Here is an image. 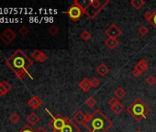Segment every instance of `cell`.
<instances>
[{
  "mask_svg": "<svg viewBox=\"0 0 156 132\" xmlns=\"http://www.w3.org/2000/svg\"><path fill=\"white\" fill-rule=\"evenodd\" d=\"M119 101L116 98V97H112L111 99H109L108 100V105L110 106V107H113V106H115L117 103H118Z\"/></svg>",
  "mask_w": 156,
  "mask_h": 132,
  "instance_id": "obj_31",
  "label": "cell"
},
{
  "mask_svg": "<svg viewBox=\"0 0 156 132\" xmlns=\"http://www.w3.org/2000/svg\"><path fill=\"white\" fill-rule=\"evenodd\" d=\"M9 119H10V121L12 122V123L17 124V122L20 120V116L18 114H17V113H13V114L10 116V117H9Z\"/></svg>",
  "mask_w": 156,
  "mask_h": 132,
  "instance_id": "obj_22",
  "label": "cell"
},
{
  "mask_svg": "<svg viewBox=\"0 0 156 132\" xmlns=\"http://www.w3.org/2000/svg\"><path fill=\"white\" fill-rule=\"evenodd\" d=\"M62 13L67 14L72 21L76 22L82 17V16L85 14V8L79 3V1L75 0V1L73 2V4L69 7L67 10L62 12Z\"/></svg>",
  "mask_w": 156,
  "mask_h": 132,
  "instance_id": "obj_6",
  "label": "cell"
},
{
  "mask_svg": "<svg viewBox=\"0 0 156 132\" xmlns=\"http://www.w3.org/2000/svg\"><path fill=\"white\" fill-rule=\"evenodd\" d=\"M152 17H153V12L152 11H147L144 14V18L149 22H151V20H152Z\"/></svg>",
  "mask_w": 156,
  "mask_h": 132,
  "instance_id": "obj_27",
  "label": "cell"
},
{
  "mask_svg": "<svg viewBox=\"0 0 156 132\" xmlns=\"http://www.w3.org/2000/svg\"><path fill=\"white\" fill-rule=\"evenodd\" d=\"M96 72H97V73L99 75V76L104 77L109 73V69H108V67L105 63H100L97 67L96 68Z\"/></svg>",
  "mask_w": 156,
  "mask_h": 132,
  "instance_id": "obj_12",
  "label": "cell"
},
{
  "mask_svg": "<svg viewBox=\"0 0 156 132\" xmlns=\"http://www.w3.org/2000/svg\"><path fill=\"white\" fill-rule=\"evenodd\" d=\"M155 29H156V10L153 12V17H152V20H151V22H150Z\"/></svg>",
  "mask_w": 156,
  "mask_h": 132,
  "instance_id": "obj_33",
  "label": "cell"
},
{
  "mask_svg": "<svg viewBox=\"0 0 156 132\" xmlns=\"http://www.w3.org/2000/svg\"><path fill=\"white\" fill-rule=\"evenodd\" d=\"M119 44L118 39H111V38H108L107 40L105 41V45L107 47L109 50H114L116 49V47Z\"/></svg>",
  "mask_w": 156,
  "mask_h": 132,
  "instance_id": "obj_15",
  "label": "cell"
},
{
  "mask_svg": "<svg viewBox=\"0 0 156 132\" xmlns=\"http://www.w3.org/2000/svg\"><path fill=\"white\" fill-rule=\"evenodd\" d=\"M97 100L93 96H90L89 98L86 100V106L89 108H93L97 105Z\"/></svg>",
  "mask_w": 156,
  "mask_h": 132,
  "instance_id": "obj_20",
  "label": "cell"
},
{
  "mask_svg": "<svg viewBox=\"0 0 156 132\" xmlns=\"http://www.w3.org/2000/svg\"><path fill=\"white\" fill-rule=\"evenodd\" d=\"M16 38H17V34L15 33L14 30L9 29V28L8 29H6L4 31L1 32V34H0V40L7 45L10 44Z\"/></svg>",
  "mask_w": 156,
  "mask_h": 132,
  "instance_id": "obj_7",
  "label": "cell"
},
{
  "mask_svg": "<svg viewBox=\"0 0 156 132\" xmlns=\"http://www.w3.org/2000/svg\"><path fill=\"white\" fill-rule=\"evenodd\" d=\"M27 121L29 122L30 125H36L40 121V117L36 114V113L32 112L27 117Z\"/></svg>",
  "mask_w": 156,
  "mask_h": 132,
  "instance_id": "obj_16",
  "label": "cell"
},
{
  "mask_svg": "<svg viewBox=\"0 0 156 132\" xmlns=\"http://www.w3.org/2000/svg\"><path fill=\"white\" fill-rule=\"evenodd\" d=\"M72 118H73V121L77 123L78 125H83L86 119V114H84V113L82 112V110H78L76 113H75V114L73 115Z\"/></svg>",
  "mask_w": 156,
  "mask_h": 132,
  "instance_id": "obj_11",
  "label": "cell"
},
{
  "mask_svg": "<svg viewBox=\"0 0 156 132\" xmlns=\"http://www.w3.org/2000/svg\"><path fill=\"white\" fill-rule=\"evenodd\" d=\"M136 132H141V131H140V130H137Z\"/></svg>",
  "mask_w": 156,
  "mask_h": 132,
  "instance_id": "obj_36",
  "label": "cell"
},
{
  "mask_svg": "<svg viewBox=\"0 0 156 132\" xmlns=\"http://www.w3.org/2000/svg\"><path fill=\"white\" fill-rule=\"evenodd\" d=\"M42 104H43V102H42V100L38 96H32L30 100H29V102H28V105H29V107L31 108V109H38L39 107H41V106H42Z\"/></svg>",
  "mask_w": 156,
  "mask_h": 132,
  "instance_id": "obj_10",
  "label": "cell"
},
{
  "mask_svg": "<svg viewBox=\"0 0 156 132\" xmlns=\"http://www.w3.org/2000/svg\"><path fill=\"white\" fill-rule=\"evenodd\" d=\"M155 83H156V77H154L153 75H149V76L146 78V83L148 84V86H152L153 84H155Z\"/></svg>",
  "mask_w": 156,
  "mask_h": 132,
  "instance_id": "obj_23",
  "label": "cell"
},
{
  "mask_svg": "<svg viewBox=\"0 0 156 132\" xmlns=\"http://www.w3.org/2000/svg\"><path fill=\"white\" fill-rule=\"evenodd\" d=\"M46 112L52 117V120L49 122V126L53 132H80V128L66 117H63L61 114L52 116V113L46 108Z\"/></svg>",
  "mask_w": 156,
  "mask_h": 132,
  "instance_id": "obj_3",
  "label": "cell"
},
{
  "mask_svg": "<svg viewBox=\"0 0 156 132\" xmlns=\"http://www.w3.org/2000/svg\"><path fill=\"white\" fill-rule=\"evenodd\" d=\"M29 29H28L27 27H25V26H23V27H21L20 29V33L21 34V35H23V36H25V35H27L28 33H29Z\"/></svg>",
  "mask_w": 156,
  "mask_h": 132,
  "instance_id": "obj_30",
  "label": "cell"
},
{
  "mask_svg": "<svg viewBox=\"0 0 156 132\" xmlns=\"http://www.w3.org/2000/svg\"><path fill=\"white\" fill-rule=\"evenodd\" d=\"M18 132H35L30 125H25Z\"/></svg>",
  "mask_w": 156,
  "mask_h": 132,
  "instance_id": "obj_28",
  "label": "cell"
},
{
  "mask_svg": "<svg viewBox=\"0 0 156 132\" xmlns=\"http://www.w3.org/2000/svg\"><path fill=\"white\" fill-rule=\"evenodd\" d=\"M108 4L109 0H107L106 2L103 3L99 1V0H90L88 3H86V6L84 7L85 15H86L91 20H93Z\"/></svg>",
  "mask_w": 156,
  "mask_h": 132,
  "instance_id": "obj_5",
  "label": "cell"
},
{
  "mask_svg": "<svg viewBox=\"0 0 156 132\" xmlns=\"http://www.w3.org/2000/svg\"><path fill=\"white\" fill-rule=\"evenodd\" d=\"M83 125L89 132H107L113 126V123L100 109H97L92 114H86V119Z\"/></svg>",
  "mask_w": 156,
  "mask_h": 132,
  "instance_id": "obj_2",
  "label": "cell"
},
{
  "mask_svg": "<svg viewBox=\"0 0 156 132\" xmlns=\"http://www.w3.org/2000/svg\"><path fill=\"white\" fill-rule=\"evenodd\" d=\"M135 69H137L138 71H139L141 74L146 72V70L148 69V62H147L145 60H141L139 62H138L136 65H135Z\"/></svg>",
  "mask_w": 156,
  "mask_h": 132,
  "instance_id": "obj_13",
  "label": "cell"
},
{
  "mask_svg": "<svg viewBox=\"0 0 156 132\" xmlns=\"http://www.w3.org/2000/svg\"><path fill=\"white\" fill-rule=\"evenodd\" d=\"M32 64V60L28 57V55L22 50H17L6 61V65L13 71L16 76L20 80H23L26 75H28L30 79H33L29 73V69Z\"/></svg>",
  "mask_w": 156,
  "mask_h": 132,
  "instance_id": "obj_1",
  "label": "cell"
},
{
  "mask_svg": "<svg viewBox=\"0 0 156 132\" xmlns=\"http://www.w3.org/2000/svg\"><path fill=\"white\" fill-rule=\"evenodd\" d=\"M131 5L136 10H139V9H141L145 5V1L144 0H131Z\"/></svg>",
  "mask_w": 156,
  "mask_h": 132,
  "instance_id": "obj_18",
  "label": "cell"
},
{
  "mask_svg": "<svg viewBox=\"0 0 156 132\" xmlns=\"http://www.w3.org/2000/svg\"><path fill=\"white\" fill-rule=\"evenodd\" d=\"M1 83L2 86L5 87V89H6L7 92H9V91L11 90V86H10V84H9L7 81H5V80H4V81H2L1 83Z\"/></svg>",
  "mask_w": 156,
  "mask_h": 132,
  "instance_id": "obj_29",
  "label": "cell"
},
{
  "mask_svg": "<svg viewBox=\"0 0 156 132\" xmlns=\"http://www.w3.org/2000/svg\"><path fill=\"white\" fill-rule=\"evenodd\" d=\"M150 111H151L150 107L141 98H136L127 108V112L136 121H141L142 119H145L147 115L150 113Z\"/></svg>",
  "mask_w": 156,
  "mask_h": 132,
  "instance_id": "obj_4",
  "label": "cell"
},
{
  "mask_svg": "<svg viewBox=\"0 0 156 132\" xmlns=\"http://www.w3.org/2000/svg\"><path fill=\"white\" fill-rule=\"evenodd\" d=\"M141 73L139 72V71H138L137 69H133V71H132V75H133V76L134 77H139V76H141Z\"/></svg>",
  "mask_w": 156,
  "mask_h": 132,
  "instance_id": "obj_34",
  "label": "cell"
},
{
  "mask_svg": "<svg viewBox=\"0 0 156 132\" xmlns=\"http://www.w3.org/2000/svg\"><path fill=\"white\" fill-rule=\"evenodd\" d=\"M31 59H33L36 62H44L48 59V57H47V55L44 52H42L41 51L35 50L31 52Z\"/></svg>",
  "mask_w": 156,
  "mask_h": 132,
  "instance_id": "obj_9",
  "label": "cell"
},
{
  "mask_svg": "<svg viewBox=\"0 0 156 132\" xmlns=\"http://www.w3.org/2000/svg\"><path fill=\"white\" fill-rule=\"evenodd\" d=\"M80 38L85 41H87L91 39V33L87 30H84L80 34Z\"/></svg>",
  "mask_w": 156,
  "mask_h": 132,
  "instance_id": "obj_21",
  "label": "cell"
},
{
  "mask_svg": "<svg viewBox=\"0 0 156 132\" xmlns=\"http://www.w3.org/2000/svg\"><path fill=\"white\" fill-rule=\"evenodd\" d=\"M48 31H49V33H50L51 35L55 36L56 34H58V32H59V29H58V28H57L56 26H52V27L49 28Z\"/></svg>",
  "mask_w": 156,
  "mask_h": 132,
  "instance_id": "obj_25",
  "label": "cell"
},
{
  "mask_svg": "<svg viewBox=\"0 0 156 132\" xmlns=\"http://www.w3.org/2000/svg\"><path fill=\"white\" fill-rule=\"evenodd\" d=\"M90 84H91V87H97L100 84V81L97 77H93L90 80Z\"/></svg>",
  "mask_w": 156,
  "mask_h": 132,
  "instance_id": "obj_26",
  "label": "cell"
},
{
  "mask_svg": "<svg viewBox=\"0 0 156 132\" xmlns=\"http://www.w3.org/2000/svg\"><path fill=\"white\" fill-rule=\"evenodd\" d=\"M7 93H8V92L5 89V87L2 86L1 83H0V97H2V96H6Z\"/></svg>",
  "mask_w": 156,
  "mask_h": 132,
  "instance_id": "obj_32",
  "label": "cell"
},
{
  "mask_svg": "<svg viewBox=\"0 0 156 132\" xmlns=\"http://www.w3.org/2000/svg\"><path fill=\"white\" fill-rule=\"evenodd\" d=\"M114 96H115V97H116L118 100L122 99V98H124V96H126V91H125L122 87H118V88H117V89L115 90Z\"/></svg>",
  "mask_w": 156,
  "mask_h": 132,
  "instance_id": "obj_19",
  "label": "cell"
},
{
  "mask_svg": "<svg viewBox=\"0 0 156 132\" xmlns=\"http://www.w3.org/2000/svg\"><path fill=\"white\" fill-rule=\"evenodd\" d=\"M138 32H139V34L141 35V36H146L147 34L149 33V30H148V28H147L146 26H141L140 29H139V30H138Z\"/></svg>",
  "mask_w": 156,
  "mask_h": 132,
  "instance_id": "obj_24",
  "label": "cell"
},
{
  "mask_svg": "<svg viewBox=\"0 0 156 132\" xmlns=\"http://www.w3.org/2000/svg\"><path fill=\"white\" fill-rule=\"evenodd\" d=\"M105 34L108 38H111V39H118L122 34V30L116 24H111L105 30Z\"/></svg>",
  "mask_w": 156,
  "mask_h": 132,
  "instance_id": "obj_8",
  "label": "cell"
},
{
  "mask_svg": "<svg viewBox=\"0 0 156 132\" xmlns=\"http://www.w3.org/2000/svg\"><path fill=\"white\" fill-rule=\"evenodd\" d=\"M125 109L124 106L122 105V104L120 102H118L117 103L115 106L111 107V110L115 113L116 115H119V114H121V113L123 112V110Z\"/></svg>",
  "mask_w": 156,
  "mask_h": 132,
  "instance_id": "obj_17",
  "label": "cell"
},
{
  "mask_svg": "<svg viewBox=\"0 0 156 132\" xmlns=\"http://www.w3.org/2000/svg\"><path fill=\"white\" fill-rule=\"evenodd\" d=\"M35 132H48V131H47V130H46V129H45V128H44L43 127H40V128H39L38 129H37V130H36Z\"/></svg>",
  "mask_w": 156,
  "mask_h": 132,
  "instance_id": "obj_35",
  "label": "cell"
},
{
  "mask_svg": "<svg viewBox=\"0 0 156 132\" xmlns=\"http://www.w3.org/2000/svg\"><path fill=\"white\" fill-rule=\"evenodd\" d=\"M79 88L84 91V92H87L90 90L91 88V84H90V80L88 78H84L80 83H79Z\"/></svg>",
  "mask_w": 156,
  "mask_h": 132,
  "instance_id": "obj_14",
  "label": "cell"
}]
</instances>
